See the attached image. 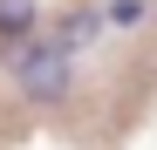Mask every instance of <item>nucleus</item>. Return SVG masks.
Instances as JSON below:
<instances>
[{"mask_svg": "<svg viewBox=\"0 0 157 150\" xmlns=\"http://www.w3.org/2000/svg\"><path fill=\"white\" fill-rule=\"evenodd\" d=\"M7 68H14V89L28 103H62L75 89V62L55 41H7Z\"/></svg>", "mask_w": 157, "mask_h": 150, "instance_id": "1", "label": "nucleus"}, {"mask_svg": "<svg viewBox=\"0 0 157 150\" xmlns=\"http://www.w3.org/2000/svg\"><path fill=\"white\" fill-rule=\"evenodd\" d=\"M34 0H0V41H34Z\"/></svg>", "mask_w": 157, "mask_h": 150, "instance_id": "2", "label": "nucleus"}, {"mask_svg": "<svg viewBox=\"0 0 157 150\" xmlns=\"http://www.w3.org/2000/svg\"><path fill=\"white\" fill-rule=\"evenodd\" d=\"M89 41H96V14H68L62 28H55V48H68V55L89 48Z\"/></svg>", "mask_w": 157, "mask_h": 150, "instance_id": "3", "label": "nucleus"}, {"mask_svg": "<svg viewBox=\"0 0 157 150\" xmlns=\"http://www.w3.org/2000/svg\"><path fill=\"white\" fill-rule=\"evenodd\" d=\"M150 7H144V0H116V7H109V21H116V28H137V21H144Z\"/></svg>", "mask_w": 157, "mask_h": 150, "instance_id": "4", "label": "nucleus"}]
</instances>
